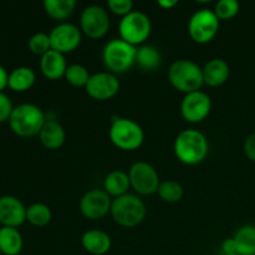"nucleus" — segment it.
I'll use <instances>...</instances> for the list:
<instances>
[{
    "mask_svg": "<svg viewBox=\"0 0 255 255\" xmlns=\"http://www.w3.org/2000/svg\"><path fill=\"white\" fill-rule=\"evenodd\" d=\"M173 151L182 163L196 166L202 163L208 156V139L197 129H184L174 139Z\"/></svg>",
    "mask_w": 255,
    "mask_h": 255,
    "instance_id": "f257e3e1",
    "label": "nucleus"
},
{
    "mask_svg": "<svg viewBox=\"0 0 255 255\" xmlns=\"http://www.w3.org/2000/svg\"><path fill=\"white\" fill-rule=\"evenodd\" d=\"M9 126L20 137L39 136L46 117L39 106L32 104H20L14 107L9 119Z\"/></svg>",
    "mask_w": 255,
    "mask_h": 255,
    "instance_id": "f03ea898",
    "label": "nucleus"
},
{
    "mask_svg": "<svg viewBox=\"0 0 255 255\" xmlns=\"http://www.w3.org/2000/svg\"><path fill=\"white\" fill-rule=\"evenodd\" d=\"M168 80L174 89L184 95L199 91L204 85L203 69L192 60H176L169 66Z\"/></svg>",
    "mask_w": 255,
    "mask_h": 255,
    "instance_id": "7ed1b4c3",
    "label": "nucleus"
},
{
    "mask_svg": "<svg viewBox=\"0 0 255 255\" xmlns=\"http://www.w3.org/2000/svg\"><path fill=\"white\" fill-rule=\"evenodd\" d=\"M146 212V206L138 196L127 193L112 201L110 213L115 223L125 228H133L144 221Z\"/></svg>",
    "mask_w": 255,
    "mask_h": 255,
    "instance_id": "20e7f679",
    "label": "nucleus"
},
{
    "mask_svg": "<svg viewBox=\"0 0 255 255\" xmlns=\"http://www.w3.org/2000/svg\"><path fill=\"white\" fill-rule=\"evenodd\" d=\"M112 144L122 151H136L143 144L144 132L136 121L126 117H117L109 129Z\"/></svg>",
    "mask_w": 255,
    "mask_h": 255,
    "instance_id": "39448f33",
    "label": "nucleus"
},
{
    "mask_svg": "<svg viewBox=\"0 0 255 255\" xmlns=\"http://www.w3.org/2000/svg\"><path fill=\"white\" fill-rule=\"evenodd\" d=\"M137 47L121 39H114L106 44L102 52L105 66L112 74H124L136 62Z\"/></svg>",
    "mask_w": 255,
    "mask_h": 255,
    "instance_id": "423d86ee",
    "label": "nucleus"
},
{
    "mask_svg": "<svg viewBox=\"0 0 255 255\" xmlns=\"http://www.w3.org/2000/svg\"><path fill=\"white\" fill-rule=\"evenodd\" d=\"M152 31L151 19L144 12L133 10L122 17L119 24L120 39L132 46L142 45L149 37Z\"/></svg>",
    "mask_w": 255,
    "mask_h": 255,
    "instance_id": "0eeeda50",
    "label": "nucleus"
},
{
    "mask_svg": "<svg viewBox=\"0 0 255 255\" xmlns=\"http://www.w3.org/2000/svg\"><path fill=\"white\" fill-rule=\"evenodd\" d=\"M219 21L213 10L201 9L194 12L188 22V34L197 44H208L219 31Z\"/></svg>",
    "mask_w": 255,
    "mask_h": 255,
    "instance_id": "6e6552de",
    "label": "nucleus"
},
{
    "mask_svg": "<svg viewBox=\"0 0 255 255\" xmlns=\"http://www.w3.org/2000/svg\"><path fill=\"white\" fill-rule=\"evenodd\" d=\"M110 29V15L105 7L100 5L86 6L80 16V30L82 34L92 40L104 37Z\"/></svg>",
    "mask_w": 255,
    "mask_h": 255,
    "instance_id": "1a4fd4ad",
    "label": "nucleus"
},
{
    "mask_svg": "<svg viewBox=\"0 0 255 255\" xmlns=\"http://www.w3.org/2000/svg\"><path fill=\"white\" fill-rule=\"evenodd\" d=\"M131 188L141 196H151L157 193L161 184L159 176L154 167L147 162H136L128 171Z\"/></svg>",
    "mask_w": 255,
    "mask_h": 255,
    "instance_id": "9d476101",
    "label": "nucleus"
},
{
    "mask_svg": "<svg viewBox=\"0 0 255 255\" xmlns=\"http://www.w3.org/2000/svg\"><path fill=\"white\" fill-rule=\"evenodd\" d=\"M212 100L206 92L194 91L184 95L181 104V115L189 124H199L209 116Z\"/></svg>",
    "mask_w": 255,
    "mask_h": 255,
    "instance_id": "9b49d317",
    "label": "nucleus"
},
{
    "mask_svg": "<svg viewBox=\"0 0 255 255\" xmlns=\"http://www.w3.org/2000/svg\"><path fill=\"white\" fill-rule=\"evenodd\" d=\"M51 50L65 55L72 52L80 46L82 40V32L76 25L70 22H60L50 31Z\"/></svg>",
    "mask_w": 255,
    "mask_h": 255,
    "instance_id": "f8f14e48",
    "label": "nucleus"
},
{
    "mask_svg": "<svg viewBox=\"0 0 255 255\" xmlns=\"http://www.w3.org/2000/svg\"><path fill=\"white\" fill-rule=\"evenodd\" d=\"M120 86V80L116 75L107 71L91 75L85 90L91 99L97 101H107L119 94Z\"/></svg>",
    "mask_w": 255,
    "mask_h": 255,
    "instance_id": "ddd939ff",
    "label": "nucleus"
},
{
    "mask_svg": "<svg viewBox=\"0 0 255 255\" xmlns=\"http://www.w3.org/2000/svg\"><path fill=\"white\" fill-rule=\"evenodd\" d=\"M112 199L104 189H91L80 201V211L87 219L97 221L111 212Z\"/></svg>",
    "mask_w": 255,
    "mask_h": 255,
    "instance_id": "4468645a",
    "label": "nucleus"
},
{
    "mask_svg": "<svg viewBox=\"0 0 255 255\" xmlns=\"http://www.w3.org/2000/svg\"><path fill=\"white\" fill-rule=\"evenodd\" d=\"M26 222V207L14 196L0 197V224L2 227L17 228Z\"/></svg>",
    "mask_w": 255,
    "mask_h": 255,
    "instance_id": "2eb2a0df",
    "label": "nucleus"
},
{
    "mask_svg": "<svg viewBox=\"0 0 255 255\" xmlns=\"http://www.w3.org/2000/svg\"><path fill=\"white\" fill-rule=\"evenodd\" d=\"M66 69L67 64L65 60V55L60 54L55 50H50L40 59V70L47 80L56 81V80L61 79L65 76Z\"/></svg>",
    "mask_w": 255,
    "mask_h": 255,
    "instance_id": "dca6fc26",
    "label": "nucleus"
},
{
    "mask_svg": "<svg viewBox=\"0 0 255 255\" xmlns=\"http://www.w3.org/2000/svg\"><path fill=\"white\" fill-rule=\"evenodd\" d=\"M231 75L229 65L223 59H212L203 67L204 85L209 87H219L226 84Z\"/></svg>",
    "mask_w": 255,
    "mask_h": 255,
    "instance_id": "f3484780",
    "label": "nucleus"
},
{
    "mask_svg": "<svg viewBox=\"0 0 255 255\" xmlns=\"http://www.w3.org/2000/svg\"><path fill=\"white\" fill-rule=\"evenodd\" d=\"M39 139L45 148L55 151L64 146L65 139H66V132L57 121L46 120L39 133Z\"/></svg>",
    "mask_w": 255,
    "mask_h": 255,
    "instance_id": "a211bd4d",
    "label": "nucleus"
},
{
    "mask_svg": "<svg viewBox=\"0 0 255 255\" xmlns=\"http://www.w3.org/2000/svg\"><path fill=\"white\" fill-rule=\"evenodd\" d=\"M81 244L87 253L92 255H104L111 249V238L106 232L91 229L82 234Z\"/></svg>",
    "mask_w": 255,
    "mask_h": 255,
    "instance_id": "6ab92c4d",
    "label": "nucleus"
},
{
    "mask_svg": "<svg viewBox=\"0 0 255 255\" xmlns=\"http://www.w3.org/2000/svg\"><path fill=\"white\" fill-rule=\"evenodd\" d=\"M129 188H131V182H129L128 173L119 169L110 172L104 181V191L110 197L115 198L127 194Z\"/></svg>",
    "mask_w": 255,
    "mask_h": 255,
    "instance_id": "aec40b11",
    "label": "nucleus"
},
{
    "mask_svg": "<svg viewBox=\"0 0 255 255\" xmlns=\"http://www.w3.org/2000/svg\"><path fill=\"white\" fill-rule=\"evenodd\" d=\"M36 81V75L31 67L19 66L9 74L7 87L15 92H25L31 89Z\"/></svg>",
    "mask_w": 255,
    "mask_h": 255,
    "instance_id": "412c9836",
    "label": "nucleus"
},
{
    "mask_svg": "<svg viewBox=\"0 0 255 255\" xmlns=\"http://www.w3.org/2000/svg\"><path fill=\"white\" fill-rule=\"evenodd\" d=\"M24 241L17 228H0V252L2 255H19L22 251Z\"/></svg>",
    "mask_w": 255,
    "mask_h": 255,
    "instance_id": "4be33fe9",
    "label": "nucleus"
},
{
    "mask_svg": "<svg viewBox=\"0 0 255 255\" xmlns=\"http://www.w3.org/2000/svg\"><path fill=\"white\" fill-rule=\"evenodd\" d=\"M162 56L158 49L151 45H141L136 51L134 64L143 71H154L161 66Z\"/></svg>",
    "mask_w": 255,
    "mask_h": 255,
    "instance_id": "5701e85b",
    "label": "nucleus"
},
{
    "mask_svg": "<svg viewBox=\"0 0 255 255\" xmlns=\"http://www.w3.org/2000/svg\"><path fill=\"white\" fill-rule=\"evenodd\" d=\"M76 1L75 0H45L44 10L47 16L56 21L65 22L75 11Z\"/></svg>",
    "mask_w": 255,
    "mask_h": 255,
    "instance_id": "b1692460",
    "label": "nucleus"
},
{
    "mask_svg": "<svg viewBox=\"0 0 255 255\" xmlns=\"http://www.w3.org/2000/svg\"><path fill=\"white\" fill-rule=\"evenodd\" d=\"M239 255H255V227L243 226L234 236Z\"/></svg>",
    "mask_w": 255,
    "mask_h": 255,
    "instance_id": "393cba45",
    "label": "nucleus"
},
{
    "mask_svg": "<svg viewBox=\"0 0 255 255\" xmlns=\"http://www.w3.org/2000/svg\"><path fill=\"white\" fill-rule=\"evenodd\" d=\"M52 213L49 206L34 203L26 208V221L34 227H45L51 222Z\"/></svg>",
    "mask_w": 255,
    "mask_h": 255,
    "instance_id": "a878e982",
    "label": "nucleus"
},
{
    "mask_svg": "<svg viewBox=\"0 0 255 255\" xmlns=\"http://www.w3.org/2000/svg\"><path fill=\"white\" fill-rule=\"evenodd\" d=\"M157 193H158L159 198L166 203H177L183 198L184 189L181 183L168 179V181L161 182Z\"/></svg>",
    "mask_w": 255,
    "mask_h": 255,
    "instance_id": "bb28decb",
    "label": "nucleus"
},
{
    "mask_svg": "<svg viewBox=\"0 0 255 255\" xmlns=\"http://www.w3.org/2000/svg\"><path fill=\"white\" fill-rule=\"evenodd\" d=\"M90 77L91 75L84 65L72 64L67 66L64 79L66 80L67 84L74 87H86Z\"/></svg>",
    "mask_w": 255,
    "mask_h": 255,
    "instance_id": "cd10ccee",
    "label": "nucleus"
},
{
    "mask_svg": "<svg viewBox=\"0 0 255 255\" xmlns=\"http://www.w3.org/2000/svg\"><path fill=\"white\" fill-rule=\"evenodd\" d=\"M29 50L35 55L44 56L46 52L51 50V42H50L49 34L45 32H36L29 39Z\"/></svg>",
    "mask_w": 255,
    "mask_h": 255,
    "instance_id": "c85d7f7f",
    "label": "nucleus"
},
{
    "mask_svg": "<svg viewBox=\"0 0 255 255\" xmlns=\"http://www.w3.org/2000/svg\"><path fill=\"white\" fill-rule=\"evenodd\" d=\"M239 9L241 5L236 0H219L213 11L219 20H229L238 14Z\"/></svg>",
    "mask_w": 255,
    "mask_h": 255,
    "instance_id": "c756f323",
    "label": "nucleus"
},
{
    "mask_svg": "<svg viewBox=\"0 0 255 255\" xmlns=\"http://www.w3.org/2000/svg\"><path fill=\"white\" fill-rule=\"evenodd\" d=\"M107 7L112 14L125 17L129 12L133 11V2L132 0H109Z\"/></svg>",
    "mask_w": 255,
    "mask_h": 255,
    "instance_id": "7c9ffc66",
    "label": "nucleus"
},
{
    "mask_svg": "<svg viewBox=\"0 0 255 255\" xmlns=\"http://www.w3.org/2000/svg\"><path fill=\"white\" fill-rule=\"evenodd\" d=\"M12 110H14V106L10 97L4 92H0V124L9 121Z\"/></svg>",
    "mask_w": 255,
    "mask_h": 255,
    "instance_id": "2f4dec72",
    "label": "nucleus"
},
{
    "mask_svg": "<svg viewBox=\"0 0 255 255\" xmlns=\"http://www.w3.org/2000/svg\"><path fill=\"white\" fill-rule=\"evenodd\" d=\"M244 153L251 161L255 162V133H252L251 136L247 137L244 141Z\"/></svg>",
    "mask_w": 255,
    "mask_h": 255,
    "instance_id": "473e14b6",
    "label": "nucleus"
},
{
    "mask_svg": "<svg viewBox=\"0 0 255 255\" xmlns=\"http://www.w3.org/2000/svg\"><path fill=\"white\" fill-rule=\"evenodd\" d=\"M222 252H223V255L238 254V248H237V243L234 241V238L226 239L223 242V244H222Z\"/></svg>",
    "mask_w": 255,
    "mask_h": 255,
    "instance_id": "72a5a7b5",
    "label": "nucleus"
},
{
    "mask_svg": "<svg viewBox=\"0 0 255 255\" xmlns=\"http://www.w3.org/2000/svg\"><path fill=\"white\" fill-rule=\"evenodd\" d=\"M7 80H9V74L5 67L0 64V92H2L5 87H7Z\"/></svg>",
    "mask_w": 255,
    "mask_h": 255,
    "instance_id": "f704fd0d",
    "label": "nucleus"
},
{
    "mask_svg": "<svg viewBox=\"0 0 255 255\" xmlns=\"http://www.w3.org/2000/svg\"><path fill=\"white\" fill-rule=\"evenodd\" d=\"M157 5L164 10H171L173 9L176 5H178V1H177V0H158V1H157Z\"/></svg>",
    "mask_w": 255,
    "mask_h": 255,
    "instance_id": "c9c22d12",
    "label": "nucleus"
},
{
    "mask_svg": "<svg viewBox=\"0 0 255 255\" xmlns=\"http://www.w3.org/2000/svg\"><path fill=\"white\" fill-rule=\"evenodd\" d=\"M228 255H238V254H228Z\"/></svg>",
    "mask_w": 255,
    "mask_h": 255,
    "instance_id": "e433bc0d",
    "label": "nucleus"
},
{
    "mask_svg": "<svg viewBox=\"0 0 255 255\" xmlns=\"http://www.w3.org/2000/svg\"><path fill=\"white\" fill-rule=\"evenodd\" d=\"M0 255H2V254H1V252H0Z\"/></svg>",
    "mask_w": 255,
    "mask_h": 255,
    "instance_id": "4c0bfd02",
    "label": "nucleus"
}]
</instances>
